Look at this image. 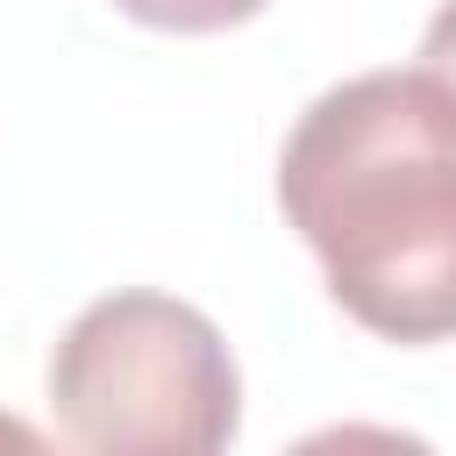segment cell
Listing matches in <instances>:
<instances>
[{
    "mask_svg": "<svg viewBox=\"0 0 456 456\" xmlns=\"http://www.w3.org/2000/svg\"><path fill=\"white\" fill-rule=\"evenodd\" d=\"M278 207L349 321L385 342L456 335V93L428 64L328 86L285 135Z\"/></svg>",
    "mask_w": 456,
    "mask_h": 456,
    "instance_id": "1",
    "label": "cell"
},
{
    "mask_svg": "<svg viewBox=\"0 0 456 456\" xmlns=\"http://www.w3.org/2000/svg\"><path fill=\"white\" fill-rule=\"evenodd\" d=\"M50 413L93 456H214L242 428V378L200 306L107 292L50 356Z\"/></svg>",
    "mask_w": 456,
    "mask_h": 456,
    "instance_id": "2",
    "label": "cell"
},
{
    "mask_svg": "<svg viewBox=\"0 0 456 456\" xmlns=\"http://www.w3.org/2000/svg\"><path fill=\"white\" fill-rule=\"evenodd\" d=\"M128 21L142 28H171V36H214V28H235L249 14H264L271 0H114Z\"/></svg>",
    "mask_w": 456,
    "mask_h": 456,
    "instance_id": "3",
    "label": "cell"
},
{
    "mask_svg": "<svg viewBox=\"0 0 456 456\" xmlns=\"http://www.w3.org/2000/svg\"><path fill=\"white\" fill-rule=\"evenodd\" d=\"M420 64L456 93V0H442L435 7V21H428V36H420Z\"/></svg>",
    "mask_w": 456,
    "mask_h": 456,
    "instance_id": "4",
    "label": "cell"
}]
</instances>
